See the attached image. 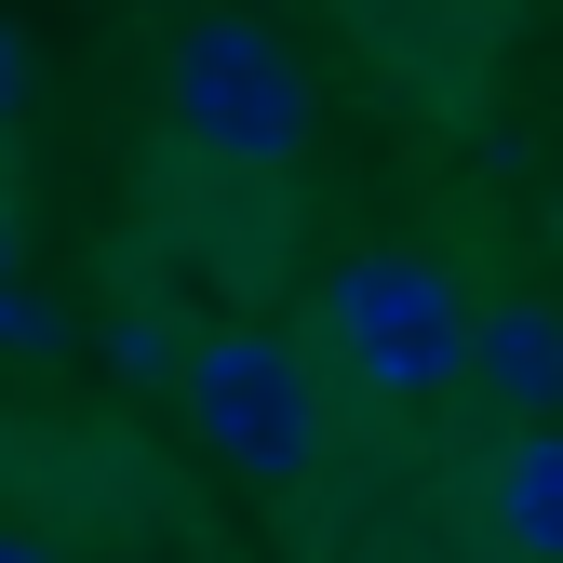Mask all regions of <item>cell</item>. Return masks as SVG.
Segmentation results:
<instances>
[{"label":"cell","instance_id":"6da1fadb","mask_svg":"<svg viewBox=\"0 0 563 563\" xmlns=\"http://www.w3.org/2000/svg\"><path fill=\"white\" fill-rule=\"evenodd\" d=\"M162 95H175V134L201 148V175H296V148L322 134V95H309V67L282 54V27L255 14H201L175 27V67H162Z\"/></svg>","mask_w":563,"mask_h":563},{"label":"cell","instance_id":"30bf717a","mask_svg":"<svg viewBox=\"0 0 563 563\" xmlns=\"http://www.w3.org/2000/svg\"><path fill=\"white\" fill-rule=\"evenodd\" d=\"M0 282H14V201H0Z\"/></svg>","mask_w":563,"mask_h":563},{"label":"cell","instance_id":"7a4b0ae2","mask_svg":"<svg viewBox=\"0 0 563 563\" xmlns=\"http://www.w3.org/2000/svg\"><path fill=\"white\" fill-rule=\"evenodd\" d=\"M175 389H188L201 456H229V470H255V483H309V470L335 456L322 363H309L282 322H216V335H188Z\"/></svg>","mask_w":563,"mask_h":563},{"label":"cell","instance_id":"8fae6325","mask_svg":"<svg viewBox=\"0 0 563 563\" xmlns=\"http://www.w3.org/2000/svg\"><path fill=\"white\" fill-rule=\"evenodd\" d=\"M0 349H14V282H0Z\"/></svg>","mask_w":563,"mask_h":563},{"label":"cell","instance_id":"ba28073f","mask_svg":"<svg viewBox=\"0 0 563 563\" xmlns=\"http://www.w3.org/2000/svg\"><path fill=\"white\" fill-rule=\"evenodd\" d=\"M0 563H54V550H41V537H14V523H0Z\"/></svg>","mask_w":563,"mask_h":563},{"label":"cell","instance_id":"277c9868","mask_svg":"<svg viewBox=\"0 0 563 563\" xmlns=\"http://www.w3.org/2000/svg\"><path fill=\"white\" fill-rule=\"evenodd\" d=\"M456 389H483L497 416H537V430H563V309H550V296H497V309H470Z\"/></svg>","mask_w":563,"mask_h":563},{"label":"cell","instance_id":"52a82bcc","mask_svg":"<svg viewBox=\"0 0 563 563\" xmlns=\"http://www.w3.org/2000/svg\"><path fill=\"white\" fill-rule=\"evenodd\" d=\"M14 108H27V27L0 14V121H14Z\"/></svg>","mask_w":563,"mask_h":563},{"label":"cell","instance_id":"3957f363","mask_svg":"<svg viewBox=\"0 0 563 563\" xmlns=\"http://www.w3.org/2000/svg\"><path fill=\"white\" fill-rule=\"evenodd\" d=\"M322 349H335L376 402H430V389H456L470 309H456V282H443L430 255L363 242V255H335V282H322Z\"/></svg>","mask_w":563,"mask_h":563},{"label":"cell","instance_id":"8992f818","mask_svg":"<svg viewBox=\"0 0 563 563\" xmlns=\"http://www.w3.org/2000/svg\"><path fill=\"white\" fill-rule=\"evenodd\" d=\"M95 349H108V376H121V389H175V363H188V322H162V309H121Z\"/></svg>","mask_w":563,"mask_h":563},{"label":"cell","instance_id":"9c48e42d","mask_svg":"<svg viewBox=\"0 0 563 563\" xmlns=\"http://www.w3.org/2000/svg\"><path fill=\"white\" fill-rule=\"evenodd\" d=\"M349 14H376V27H389V14H430V0H349Z\"/></svg>","mask_w":563,"mask_h":563},{"label":"cell","instance_id":"5b68a950","mask_svg":"<svg viewBox=\"0 0 563 563\" xmlns=\"http://www.w3.org/2000/svg\"><path fill=\"white\" fill-rule=\"evenodd\" d=\"M483 523H497V550H510V563H563V430H523V443H497Z\"/></svg>","mask_w":563,"mask_h":563}]
</instances>
